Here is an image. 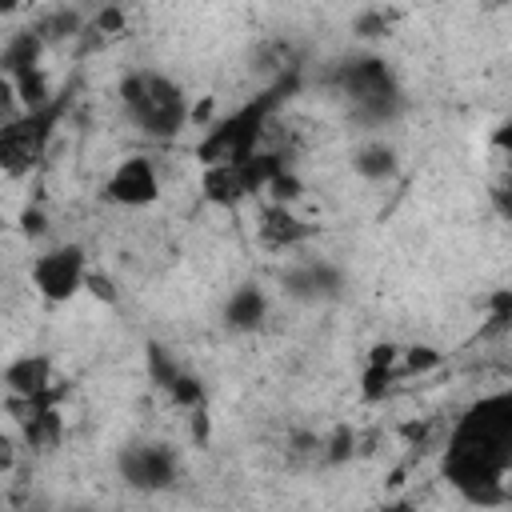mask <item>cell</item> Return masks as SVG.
<instances>
[{
	"label": "cell",
	"instance_id": "obj_12",
	"mask_svg": "<svg viewBox=\"0 0 512 512\" xmlns=\"http://www.w3.org/2000/svg\"><path fill=\"white\" fill-rule=\"evenodd\" d=\"M200 192H204L208 204H220V208H236L240 200L252 196L248 176H244L240 164H212V168H204V176H200Z\"/></svg>",
	"mask_w": 512,
	"mask_h": 512
},
{
	"label": "cell",
	"instance_id": "obj_19",
	"mask_svg": "<svg viewBox=\"0 0 512 512\" xmlns=\"http://www.w3.org/2000/svg\"><path fill=\"white\" fill-rule=\"evenodd\" d=\"M392 20H396V12H388V8H364V12L356 16V32H360L364 40H376V36H388V28H392Z\"/></svg>",
	"mask_w": 512,
	"mask_h": 512
},
{
	"label": "cell",
	"instance_id": "obj_15",
	"mask_svg": "<svg viewBox=\"0 0 512 512\" xmlns=\"http://www.w3.org/2000/svg\"><path fill=\"white\" fill-rule=\"evenodd\" d=\"M40 52H44V36L36 28H24V32H12L4 40V76H24V72H36L40 68Z\"/></svg>",
	"mask_w": 512,
	"mask_h": 512
},
{
	"label": "cell",
	"instance_id": "obj_24",
	"mask_svg": "<svg viewBox=\"0 0 512 512\" xmlns=\"http://www.w3.org/2000/svg\"><path fill=\"white\" fill-rule=\"evenodd\" d=\"M92 296H100L104 304H116V284L104 276V272H88V284H84Z\"/></svg>",
	"mask_w": 512,
	"mask_h": 512
},
{
	"label": "cell",
	"instance_id": "obj_8",
	"mask_svg": "<svg viewBox=\"0 0 512 512\" xmlns=\"http://www.w3.org/2000/svg\"><path fill=\"white\" fill-rule=\"evenodd\" d=\"M104 200L120 204V208H148L160 200V176L156 164L148 156H128L120 160L108 180H104Z\"/></svg>",
	"mask_w": 512,
	"mask_h": 512
},
{
	"label": "cell",
	"instance_id": "obj_9",
	"mask_svg": "<svg viewBox=\"0 0 512 512\" xmlns=\"http://www.w3.org/2000/svg\"><path fill=\"white\" fill-rule=\"evenodd\" d=\"M340 288H344V276L328 260H300V264H292L284 272V292L304 300V304L332 300V296H340Z\"/></svg>",
	"mask_w": 512,
	"mask_h": 512
},
{
	"label": "cell",
	"instance_id": "obj_14",
	"mask_svg": "<svg viewBox=\"0 0 512 512\" xmlns=\"http://www.w3.org/2000/svg\"><path fill=\"white\" fill-rule=\"evenodd\" d=\"M396 168H400V156H396V148L384 144V140H364V144L352 152V172H356L360 180H368V184L392 180Z\"/></svg>",
	"mask_w": 512,
	"mask_h": 512
},
{
	"label": "cell",
	"instance_id": "obj_25",
	"mask_svg": "<svg viewBox=\"0 0 512 512\" xmlns=\"http://www.w3.org/2000/svg\"><path fill=\"white\" fill-rule=\"evenodd\" d=\"M20 228L28 232V236H44V212L40 208H24V216H20Z\"/></svg>",
	"mask_w": 512,
	"mask_h": 512
},
{
	"label": "cell",
	"instance_id": "obj_7",
	"mask_svg": "<svg viewBox=\"0 0 512 512\" xmlns=\"http://www.w3.org/2000/svg\"><path fill=\"white\" fill-rule=\"evenodd\" d=\"M116 468H120V480L136 492H164L180 480V456L164 440H136L120 448Z\"/></svg>",
	"mask_w": 512,
	"mask_h": 512
},
{
	"label": "cell",
	"instance_id": "obj_10",
	"mask_svg": "<svg viewBox=\"0 0 512 512\" xmlns=\"http://www.w3.org/2000/svg\"><path fill=\"white\" fill-rule=\"evenodd\" d=\"M312 232H316V228H312L308 220H300V216L292 212V204H272V200H268V204L260 208L256 236H260V244H264V248H272V252L300 248Z\"/></svg>",
	"mask_w": 512,
	"mask_h": 512
},
{
	"label": "cell",
	"instance_id": "obj_22",
	"mask_svg": "<svg viewBox=\"0 0 512 512\" xmlns=\"http://www.w3.org/2000/svg\"><path fill=\"white\" fill-rule=\"evenodd\" d=\"M440 352L432 348V344H412V348H404V368L408 372H432V368H440Z\"/></svg>",
	"mask_w": 512,
	"mask_h": 512
},
{
	"label": "cell",
	"instance_id": "obj_26",
	"mask_svg": "<svg viewBox=\"0 0 512 512\" xmlns=\"http://www.w3.org/2000/svg\"><path fill=\"white\" fill-rule=\"evenodd\" d=\"M384 512H412V508H408V504H388Z\"/></svg>",
	"mask_w": 512,
	"mask_h": 512
},
{
	"label": "cell",
	"instance_id": "obj_18",
	"mask_svg": "<svg viewBox=\"0 0 512 512\" xmlns=\"http://www.w3.org/2000/svg\"><path fill=\"white\" fill-rule=\"evenodd\" d=\"M148 372H152V380H156V384H160V388L168 392V388H172V380H176V376H180L184 368H180V364H176V360L168 356V348L152 344V348H148Z\"/></svg>",
	"mask_w": 512,
	"mask_h": 512
},
{
	"label": "cell",
	"instance_id": "obj_3",
	"mask_svg": "<svg viewBox=\"0 0 512 512\" xmlns=\"http://www.w3.org/2000/svg\"><path fill=\"white\" fill-rule=\"evenodd\" d=\"M268 96L256 100V104H244L240 112L224 116L220 124L208 128V136L196 144V160L204 168L212 164H248L256 156V144H260V132H264V116H268Z\"/></svg>",
	"mask_w": 512,
	"mask_h": 512
},
{
	"label": "cell",
	"instance_id": "obj_2",
	"mask_svg": "<svg viewBox=\"0 0 512 512\" xmlns=\"http://www.w3.org/2000/svg\"><path fill=\"white\" fill-rule=\"evenodd\" d=\"M120 104L128 112V120L144 132V136H156V140H172L188 116H192V104H188V92L164 76V72H128L120 80Z\"/></svg>",
	"mask_w": 512,
	"mask_h": 512
},
{
	"label": "cell",
	"instance_id": "obj_20",
	"mask_svg": "<svg viewBox=\"0 0 512 512\" xmlns=\"http://www.w3.org/2000/svg\"><path fill=\"white\" fill-rule=\"evenodd\" d=\"M396 380V364H368L364 368V400H380Z\"/></svg>",
	"mask_w": 512,
	"mask_h": 512
},
{
	"label": "cell",
	"instance_id": "obj_6",
	"mask_svg": "<svg viewBox=\"0 0 512 512\" xmlns=\"http://www.w3.org/2000/svg\"><path fill=\"white\" fill-rule=\"evenodd\" d=\"M88 272L92 268H88V256H84L80 244H56V248H48V252H40L32 260L28 280H32V288H36L40 300L68 304L76 292H84Z\"/></svg>",
	"mask_w": 512,
	"mask_h": 512
},
{
	"label": "cell",
	"instance_id": "obj_11",
	"mask_svg": "<svg viewBox=\"0 0 512 512\" xmlns=\"http://www.w3.org/2000/svg\"><path fill=\"white\" fill-rule=\"evenodd\" d=\"M56 368L44 352H28V356H16L8 368H4V392L16 396V400H36V396H48L56 388Z\"/></svg>",
	"mask_w": 512,
	"mask_h": 512
},
{
	"label": "cell",
	"instance_id": "obj_21",
	"mask_svg": "<svg viewBox=\"0 0 512 512\" xmlns=\"http://www.w3.org/2000/svg\"><path fill=\"white\" fill-rule=\"evenodd\" d=\"M488 332H500V328H508L512 324V288H500V292H492L488 296Z\"/></svg>",
	"mask_w": 512,
	"mask_h": 512
},
{
	"label": "cell",
	"instance_id": "obj_17",
	"mask_svg": "<svg viewBox=\"0 0 512 512\" xmlns=\"http://www.w3.org/2000/svg\"><path fill=\"white\" fill-rule=\"evenodd\" d=\"M84 28V16L76 12V8H52L40 24H36V32L44 36V44L48 40H60V36H76Z\"/></svg>",
	"mask_w": 512,
	"mask_h": 512
},
{
	"label": "cell",
	"instance_id": "obj_1",
	"mask_svg": "<svg viewBox=\"0 0 512 512\" xmlns=\"http://www.w3.org/2000/svg\"><path fill=\"white\" fill-rule=\"evenodd\" d=\"M512 468V392L476 400L452 428L444 452V476L468 504L508 500Z\"/></svg>",
	"mask_w": 512,
	"mask_h": 512
},
{
	"label": "cell",
	"instance_id": "obj_23",
	"mask_svg": "<svg viewBox=\"0 0 512 512\" xmlns=\"http://www.w3.org/2000/svg\"><path fill=\"white\" fill-rule=\"evenodd\" d=\"M92 32H124V12L120 8H100L92 16Z\"/></svg>",
	"mask_w": 512,
	"mask_h": 512
},
{
	"label": "cell",
	"instance_id": "obj_5",
	"mask_svg": "<svg viewBox=\"0 0 512 512\" xmlns=\"http://www.w3.org/2000/svg\"><path fill=\"white\" fill-rule=\"evenodd\" d=\"M56 116H60V100H52L48 108L20 112V116L4 120V128H0V164H4L8 176H24L40 164V156L52 140Z\"/></svg>",
	"mask_w": 512,
	"mask_h": 512
},
{
	"label": "cell",
	"instance_id": "obj_16",
	"mask_svg": "<svg viewBox=\"0 0 512 512\" xmlns=\"http://www.w3.org/2000/svg\"><path fill=\"white\" fill-rule=\"evenodd\" d=\"M492 148L500 156V172L492 180V200H496V208L504 216H512V120L492 132Z\"/></svg>",
	"mask_w": 512,
	"mask_h": 512
},
{
	"label": "cell",
	"instance_id": "obj_27",
	"mask_svg": "<svg viewBox=\"0 0 512 512\" xmlns=\"http://www.w3.org/2000/svg\"><path fill=\"white\" fill-rule=\"evenodd\" d=\"M60 512H96V508H88V504H76V508H60Z\"/></svg>",
	"mask_w": 512,
	"mask_h": 512
},
{
	"label": "cell",
	"instance_id": "obj_4",
	"mask_svg": "<svg viewBox=\"0 0 512 512\" xmlns=\"http://www.w3.org/2000/svg\"><path fill=\"white\" fill-rule=\"evenodd\" d=\"M340 88L348 96V104L356 108V116L380 124V120H392L400 112V84L392 76V68L376 56H360V60H348L340 68Z\"/></svg>",
	"mask_w": 512,
	"mask_h": 512
},
{
	"label": "cell",
	"instance_id": "obj_13",
	"mask_svg": "<svg viewBox=\"0 0 512 512\" xmlns=\"http://www.w3.org/2000/svg\"><path fill=\"white\" fill-rule=\"evenodd\" d=\"M264 320H268V296L256 284L232 288V296L224 300V324L232 332H256Z\"/></svg>",
	"mask_w": 512,
	"mask_h": 512
}]
</instances>
